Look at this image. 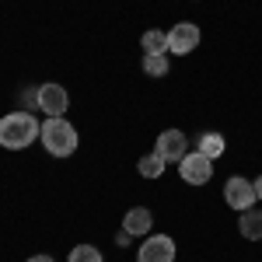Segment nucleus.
Masks as SVG:
<instances>
[{
  "label": "nucleus",
  "mask_w": 262,
  "mask_h": 262,
  "mask_svg": "<svg viewBox=\"0 0 262 262\" xmlns=\"http://www.w3.org/2000/svg\"><path fill=\"white\" fill-rule=\"evenodd\" d=\"M39 133L42 126L35 122L32 112H11L0 119V147H7V150H25L28 143H35Z\"/></svg>",
  "instance_id": "nucleus-1"
},
{
  "label": "nucleus",
  "mask_w": 262,
  "mask_h": 262,
  "mask_svg": "<svg viewBox=\"0 0 262 262\" xmlns=\"http://www.w3.org/2000/svg\"><path fill=\"white\" fill-rule=\"evenodd\" d=\"M39 140H42V147H46L53 158H70V154L77 150V129L67 122V116H56V119L42 122Z\"/></svg>",
  "instance_id": "nucleus-2"
},
{
  "label": "nucleus",
  "mask_w": 262,
  "mask_h": 262,
  "mask_svg": "<svg viewBox=\"0 0 262 262\" xmlns=\"http://www.w3.org/2000/svg\"><path fill=\"white\" fill-rule=\"evenodd\" d=\"M179 175L185 185H206V182L213 179V161L203 150H192V154H185L179 161Z\"/></svg>",
  "instance_id": "nucleus-3"
},
{
  "label": "nucleus",
  "mask_w": 262,
  "mask_h": 262,
  "mask_svg": "<svg viewBox=\"0 0 262 262\" xmlns=\"http://www.w3.org/2000/svg\"><path fill=\"white\" fill-rule=\"evenodd\" d=\"M224 200H227L231 210H238V213H242V210H252L259 196H255V185H252L248 179L234 175V179H227V185H224Z\"/></svg>",
  "instance_id": "nucleus-4"
},
{
  "label": "nucleus",
  "mask_w": 262,
  "mask_h": 262,
  "mask_svg": "<svg viewBox=\"0 0 262 262\" xmlns=\"http://www.w3.org/2000/svg\"><path fill=\"white\" fill-rule=\"evenodd\" d=\"M39 108L49 116V119H56V116H67V108H70V95H67V88L56 81L42 84L39 88Z\"/></svg>",
  "instance_id": "nucleus-5"
},
{
  "label": "nucleus",
  "mask_w": 262,
  "mask_h": 262,
  "mask_svg": "<svg viewBox=\"0 0 262 262\" xmlns=\"http://www.w3.org/2000/svg\"><path fill=\"white\" fill-rule=\"evenodd\" d=\"M154 154L161 158L164 164H179L185 154H189V143H185V133L182 129H164L161 137H158V143H154Z\"/></svg>",
  "instance_id": "nucleus-6"
},
{
  "label": "nucleus",
  "mask_w": 262,
  "mask_h": 262,
  "mask_svg": "<svg viewBox=\"0 0 262 262\" xmlns=\"http://www.w3.org/2000/svg\"><path fill=\"white\" fill-rule=\"evenodd\" d=\"M137 262H175V242L168 234H150L137 252Z\"/></svg>",
  "instance_id": "nucleus-7"
},
{
  "label": "nucleus",
  "mask_w": 262,
  "mask_h": 262,
  "mask_svg": "<svg viewBox=\"0 0 262 262\" xmlns=\"http://www.w3.org/2000/svg\"><path fill=\"white\" fill-rule=\"evenodd\" d=\"M196 46H200V28H196L192 21H179V25L168 32V53L185 56V53H192Z\"/></svg>",
  "instance_id": "nucleus-8"
},
{
  "label": "nucleus",
  "mask_w": 262,
  "mask_h": 262,
  "mask_svg": "<svg viewBox=\"0 0 262 262\" xmlns=\"http://www.w3.org/2000/svg\"><path fill=\"white\" fill-rule=\"evenodd\" d=\"M150 224H154V213L147 206H133L126 217H122V231H129L133 238L137 234H150Z\"/></svg>",
  "instance_id": "nucleus-9"
},
{
  "label": "nucleus",
  "mask_w": 262,
  "mask_h": 262,
  "mask_svg": "<svg viewBox=\"0 0 262 262\" xmlns=\"http://www.w3.org/2000/svg\"><path fill=\"white\" fill-rule=\"evenodd\" d=\"M238 231H242V238H248V242H262V213L255 206H252V210H242Z\"/></svg>",
  "instance_id": "nucleus-10"
},
{
  "label": "nucleus",
  "mask_w": 262,
  "mask_h": 262,
  "mask_svg": "<svg viewBox=\"0 0 262 262\" xmlns=\"http://www.w3.org/2000/svg\"><path fill=\"white\" fill-rule=\"evenodd\" d=\"M200 150L210 158V161H217L224 150H227V143H224L221 133H203V137H200Z\"/></svg>",
  "instance_id": "nucleus-11"
},
{
  "label": "nucleus",
  "mask_w": 262,
  "mask_h": 262,
  "mask_svg": "<svg viewBox=\"0 0 262 262\" xmlns=\"http://www.w3.org/2000/svg\"><path fill=\"white\" fill-rule=\"evenodd\" d=\"M143 74L147 77H164L168 74V56L164 53H143Z\"/></svg>",
  "instance_id": "nucleus-12"
},
{
  "label": "nucleus",
  "mask_w": 262,
  "mask_h": 262,
  "mask_svg": "<svg viewBox=\"0 0 262 262\" xmlns=\"http://www.w3.org/2000/svg\"><path fill=\"white\" fill-rule=\"evenodd\" d=\"M164 168H168V164H164L158 154H147V158H140V161H137V171H140L143 179H161Z\"/></svg>",
  "instance_id": "nucleus-13"
},
{
  "label": "nucleus",
  "mask_w": 262,
  "mask_h": 262,
  "mask_svg": "<svg viewBox=\"0 0 262 262\" xmlns=\"http://www.w3.org/2000/svg\"><path fill=\"white\" fill-rule=\"evenodd\" d=\"M143 49L147 53H168V32H161V28H150V32H143Z\"/></svg>",
  "instance_id": "nucleus-14"
},
{
  "label": "nucleus",
  "mask_w": 262,
  "mask_h": 262,
  "mask_svg": "<svg viewBox=\"0 0 262 262\" xmlns=\"http://www.w3.org/2000/svg\"><path fill=\"white\" fill-rule=\"evenodd\" d=\"M67 262H101V252L95 245H74V252H70Z\"/></svg>",
  "instance_id": "nucleus-15"
},
{
  "label": "nucleus",
  "mask_w": 262,
  "mask_h": 262,
  "mask_svg": "<svg viewBox=\"0 0 262 262\" xmlns=\"http://www.w3.org/2000/svg\"><path fill=\"white\" fill-rule=\"evenodd\" d=\"M129 238H133L129 231H119V234H116V242H119V248H126V245H129Z\"/></svg>",
  "instance_id": "nucleus-16"
},
{
  "label": "nucleus",
  "mask_w": 262,
  "mask_h": 262,
  "mask_svg": "<svg viewBox=\"0 0 262 262\" xmlns=\"http://www.w3.org/2000/svg\"><path fill=\"white\" fill-rule=\"evenodd\" d=\"M28 262H56V259H53V255H32Z\"/></svg>",
  "instance_id": "nucleus-17"
},
{
  "label": "nucleus",
  "mask_w": 262,
  "mask_h": 262,
  "mask_svg": "<svg viewBox=\"0 0 262 262\" xmlns=\"http://www.w3.org/2000/svg\"><path fill=\"white\" fill-rule=\"evenodd\" d=\"M252 185H255V196H259V200H262V175H259V179H255V182H252Z\"/></svg>",
  "instance_id": "nucleus-18"
}]
</instances>
